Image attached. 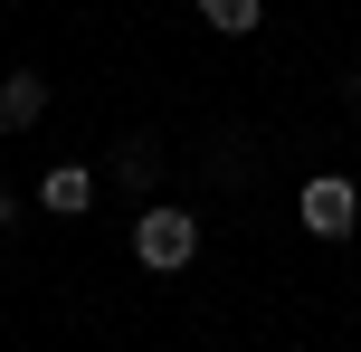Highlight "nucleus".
Segmentation results:
<instances>
[{"label":"nucleus","mask_w":361,"mask_h":352,"mask_svg":"<svg viewBox=\"0 0 361 352\" xmlns=\"http://www.w3.org/2000/svg\"><path fill=\"white\" fill-rule=\"evenodd\" d=\"M114 171H124L133 190H152V171H162V152H152V143H124V162H114Z\"/></svg>","instance_id":"nucleus-6"},{"label":"nucleus","mask_w":361,"mask_h":352,"mask_svg":"<svg viewBox=\"0 0 361 352\" xmlns=\"http://www.w3.org/2000/svg\"><path fill=\"white\" fill-rule=\"evenodd\" d=\"M38 114H48V76H38V67L0 76V133H29Z\"/></svg>","instance_id":"nucleus-4"},{"label":"nucleus","mask_w":361,"mask_h":352,"mask_svg":"<svg viewBox=\"0 0 361 352\" xmlns=\"http://www.w3.org/2000/svg\"><path fill=\"white\" fill-rule=\"evenodd\" d=\"M352 95H361V67H352Z\"/></svg>","instance_id":"nucleus-8"},{"label":"nucleus","mask_w":361,"mask_h":352,"mask_svg":"<svg viewBox=\"0 0 361 352\" xmlns=\"http://www.w3.org/2000/svg\"><path fill=\"white\" fill-rule=\"evenodd\" d=\"M10 219H19V200H10V190H0V229H10Z\"/></svg>","instance_id":"nucleus-7"},{"label":"nucleus","mask_w":361,"mask_h":352,"mask_svg":"<svg viewBox=\"0 0 361 352\" xmlns=\"http://www.w3.org/2000/svg\"><path fill=\"white\" fill-rule=\"evenodd\" d=\"M190 257H200V219L190 210H143L133 219V267L143 277H180Z\"/></svg>","instance_id":"nucleus-1"},{"label":"nucleus","mask_w":361,"mask_h":352,"mask_svg":"<svg viewBox=\"0 0 361 352\" xmlns=\"http://www.w3.org/2000/svg\"><path fill=\"white\" fill-rule=\"evenodd\" d=\"M295 210H305L314 238H352V229H361V181H343V171H314Z\"/></svg>","instance_id":"nucleus-2"},{"label":"nucleus","mask_w":361,"mask_h":352,"mask_svg":"<svg viewBox=\"0 0 361 352\" xmlns=\"http://www.w3.org/2000/svg\"><path fill=\"white\" fill-rule=\"evenodd\" d=\"M38 210H57V219L95 210V171L86 162H48V171H38Z\"/></svg>","instance_id":"nucleus-3"},{"label":"nucleus","mask_w":361,"mask_h":352,"mask_svg":"<svg viewBox=\"0 0 361 352\" xmlns=\"http://www.w3.org/2000/svg\"><path fill=\"white\" fill-rule=\"evenodd\" d=\"M200 19H209L219 38H247V29H257L267 10H257V0H200Z\"/></svg>","instance_id":"nucleus-5"}]
</instances>
